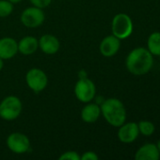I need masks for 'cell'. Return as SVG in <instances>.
I'll list each match as a JSON object with an SVG mask.
<instances>
[{"label": "cell", "instance_id": "cell-18", "mask_svg": "<svg viewBox=\"0 0 160 160\" xmlns=\"http://www.w3.org/2000/svg\"><path fill=\"white\" fill-rule=\"evenodd\" d=\"M13 11V4L8 0H0V18H6Z\"/></svg>", "mask_w": 160, "mask_h": 160}, {"label": "cell", "instance_id": "cell-16", "mask_svg": "<svg viewBox=\"0 0 160 160\" xmlns=\"http://www.w3.org/2000/svg\"><path fill=\"white\" fill-rule=\"evenodd\" d=\"M148 51L156 56H160V32L152 33L147 40Z\"/></svg>", "mask_w": 160, "mask_h": 160}, {"label": "cell", "instance_id": "cell-5", "mask_svg": "<svg viewBox=\"0 0 160 160\" xmlns=\"http://www.w3.org/2000/svg\"><path fill=\"white\" fill-rule=\"evenodd\" d=\"M95 94L96 87L94 82L87 77L79 78L74 85V95L76 98L80 102L89 103L94 98Z\"/></svg>", "mask_w": 160, "mask_h": 160}, {"label": "cell", "instance_id": "cell-4", "mask_svg": "<svg viewBox=\"0 0 160 160\" xmlns=\"http://www.w3.org/2000/svg\"><path fill=\"white\" fill-rule=\"evenodd\" d=\"M111 30L112 34L121 40L129 38L133 32L132 19L125 13L116 14L112 20Z\"/></svg>", "mask_w": 160, "mask_h": 160}, {"label": "cell", "instance_id": "cell-14", "mask_svg": "<svg viewBox=\"0 0 160 160\" xmlns=\"http://www.w3.org/2000/svg\"><path fill=\"white\" fill-rule=\"evenodd\" d=\"M81 119L88 124L95 123L101 115V108L97 103L89 102L81 111Z\"/></svg>", "mask_w": 160, "mask_h": 160}, {"label": "cell", "instance_id": "cell-10", "mask_svg": "<svg viewBox=\"0 0 160 160\" xmlns=\"http://www.w3.org/2000/svg\"><path fill=\"white\" fill-rule=\"evenodd\" d=\"M120 47H121V39L115 37L114 35H111L103 38V40L100 43L99 50L103 56L112 57L119 52Z\"/></svg>", "mask_w": 160, "mask_h": 160}, {"label": "cell", "instance_id": "cell-19", "mask_svg": "<svg viewBox=\"0 0 160 160\" xmlns=\"http://www.w3.org/2000/svg\"><path fill=\"white\" fill-rule=\"evenodd\" d=\"M59 160H80V156L75 151H68L63 153L59 158Z\"/></svg>", "mask_w": 160, "mask_h": 160}, {"label": "cell", "instance_id": "cell-6", "mask_svg": "<svg viewBox=\"0 0 160 160\" xmlns=\"http://www.w3.org/2000/svg\"><path fill=\"white\" fill-rule=\"evenodd\" d=\"M25 82L29 89H31L34 93L39 94L46 88L48 78L43 70L33 68L26 72Z\"/></svg>", "mask_w": 160, "mask_h": 160}, {"label": "cell", "instance_id": "cell-24", "mask_svg": "<svg viewBox=\"0 0 160 160\" xmlns=\"http://www.w3.org/2000/svg\"><path fill=\"white\" fill-rule=\"evenodd\" d=\"M157 149H158V151H159L160 153V140L157 142Z\"/></svg>", "mask_w": 160, "mask_h": 160}, {"label": "cell", "instance_id": "cell-11", "mask_svg": "<svg viewBox=\"0 0 160 160\" xmlns=\"http://www.w3.org/2000/svg\"><path fill=\"white\" fill-rule=\"evenodd\" d=\"M39 48L46 54H55L60 48V42L57 37L45 34L39 39Z\"/></svg>", "mask_w": 160, "mask_h": 160}, {"label": "cell", "instance_id": "cell-13", "mask_svg": "<svg viewBox=\"0 0 160 160\" xmlns=\"http://www.w3.org/2000/svg\"><path fill=\"white\" fill-rule=\"evenodd\" d=\"M160 158V153L155 143H146L142 145L136 152V160H158Z\"/></svg>", "mask_w": 160, "mask_h": 160}, {"label": "cell", "instance_id": "cell-23", "mask_svg": "<svg viewBox=\"0 0 160 160\" xmlns=\"http://www.w3.org/2000/svg\"><path fill=\"white\" fill-rule=\"evenodd\" d=\"M9 2H11L12 4H17V3H19V2H21L22 0H8Z\"/></svg>", "mask_w": 160, "mask_h": 160}, {"label": "cell", "instance_id": "cell-22", "mask_svg": "<svg viewBox=\"0 0 160 160\" xmlns=\"http://www.w3.org/2000/svg\"><path fill=\"white\" fill-rule=\"evenodd\" d=\"M3 66H4L3 59H2V58H0V71H1V70H2V68H3Z\"/></svg>", "mask_w": 160, "mask_h": 160}, {"label": "cell", "instance_id": "cell-3", "mask_svg": "<svg viewBox=\"0 0 160 160\" xmlns=\"http://www.w3.org/2000/svg\"><path fill=\"white\" fill-rule=\"evenodd\" d=\"M22 110L23 105L20 98L15 96H8L0 103V117L6 121L15 120L20 116Z\"/></svg>", "mask_w": 160, "mask_h": 160}, {"label": "cell", "instance_id": "cell-8", "mask_svg": "<svg viewBox=\"0 0 160 160\" xmlns=\"http://www.w3.org/2000/svg\"><path fill=\"white\" fill-rule=\"evenodd\" d=\"M6 143L8 148L17 155L27 153L30 150L29 139L27 136L20 132H13L9 134L7 138Z\"/></svg>", "mask_w": 160, "mask_h": 160}, {"label": "cell", "instance_id": "cell-9", "mask_svg": "<svg viewBox=\"0 0 160 160\" xmlns=\"http://www.w3.org/2000/svg\"><path fill=\"white\" fill-rule=\"evenodd\" d=\"M140 135V130L137 123L130 122L124 123L121 127H119L118 130V138L120 142L124 143H131L135 142Z\"/></svg>", "mask_w": 160, "mask_h": 160}, {"label": "cell", "instance_id": "cell-21", "mask_svg": "<svg viewBox=\"0 0 160 160\" xmlns=\"http://www.w3.org/2000/svg\"><path fill=\"white\" fill-rule=\"evenodd\" d=\"M98 158L99 157L96 155V153L91 151L85 152L82 156H80V160H97Z\"/></svg>", "mask_w": 160, "mask_h": 160}, {"label": "cell", "instance_id": "cell-20", "mask_svg": "<svg viewBox=\"0 0 160 160\" xmlns=\"http://www.w3.org/2000/svg\"><path fill=\"white\" fill-rule=\"evenodd\" d=\"M29 1L34 7H37L40 8H44L48 7L52 2V0H29Z\"/></svg>", "mask_w": 160, "mask_h": 160}, {"label": "cell", "instance_id": "cell-1", "mask_svg": "<svg viewBox=\"0 0 160 160\" xmlns=\"http://www.w3.org/2000/svg\"><path fill=\"white\" fill-rule=\"evenodd\" d=\"M127 70L134 75H145L154 66V55L143 47L132 50L125 60Z\"/></svg>", "mask_w": 160, "mask_h": 160}, {"label": "cell", "instance_id": "cell-17", "mask_svg": "<svg viewBox=\"0 0 160 160\" xmlns=\"http://www.w3.org/2000/svg\"><path fill=\"white\" fill-rule=\"evenodd\" d=\"M138 127H139L140 133L142 134L143 136H147V137L153 135L156 130V127H155L154 123H152L151 121H147V120H142V121L139 122Z\"/></svg>", "mask_w": 160, "mask_h": 160}, {"label": "cell", "instance_id": "cell-7", "mask_svg": "<svg viewBox=\"0 0 160 160\" xmlns=\"http://www.w3.org/2000/svg\"><path fill=\"white\" fill-rule=\"evenodd\" d=\"M21 22L27 28H37L41 26L44 20L45 14L42 8L37 7H29L25 8L20 17Z\"/></svg>", "mask_w": 160, "mask_h": 160}, {"label": "cell", "instance_id": "cell-2", "mask_svg": "<svg viewBox=\"0 0 160 160\" xmlns=\"http://www.w3.org/2000/svg\"><path fill=\"white\" fill-rule=\"evenodd\" d=\"M101 113L105 120L112 127L119 128L125 123L126 110L124 103L115 98L105 99L100 105Z\"/></svg>", "mask_w": 160, "mask_h": 160}, {"label": "cell", "instance_id": "cell-15", "mask_svg": "<svg viewBox=\"0 0 160 160\" xmlns=\"http://www.w3.org/2000/svg\"><path fill=\"white\" fill-rule=\"evenodd\" d=\"M39 48V40L32 36H26L18 42V52L24 55L34 53Z\"/></svg>", "mask_w": 160, "mask_h": 160}, {"label": "cell", "instance_id": "cell-12", "mask_svg": "<svg viewBox=\"0 0 160 160\" xmlns=\"http://www.w3.org/2000/svg\"><path fill=\"white\" fill-rule=\"evenodd\" d=\"M18 52V42L12 38H0V58L3 60L14 57Z\"/></svg>", "mask_w": 160, "mask_h": 160}]
</instances>
